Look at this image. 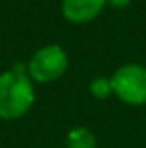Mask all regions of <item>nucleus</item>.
Segmentation results:
<instances>
[{"label": "nucleus", "instance_id": "nucleus-4", "mask_svg": "<svg viewBox=\"0 0 146 148\" xmlns=\"http://www.w3.org/2000/svg\"><path fill=\"white\" fill-rule=\"evenodd\" d=\"M107 0H62V15L73 25H86L101 15Z\"/></svg>", "mask_w": 146, "mask_h": 148}, {"label": "nucleus", "instance_id": "nucleus-7", "mask_svg": "<svg viewBox=\"0 0 146 148\" xmlns=\"http://www.w3.org/2000/svg\"><path fill=\"white\" fill-rule=\"evenodd\" d=\"M131 4V0H107V6L114 8V10H124Z\"/></svg>", "mask_w": 146, "mask_h": 148}, {"label": "nucleus", "instance_id": "nucleus-6", "mask_svg": "<svg viewBox=\"0 0 146 148\" xmlns=\"http://www.w3.org/2000/svg\"><path fill=\"white\" fill-rule=\"evenodd\" d=\"M90 94L98 99H107L109 96H113V84H111V77L98 75L90 81Z\"/></svg>", "mask_w": 146, "mask_h": 148}, {"label": "nucleus", "instance_id": "nucleus-5", "mask_svg": "<svg viewBox=\"0 0 146 148\" xmlns=\"http://www.w3.org/2000/svg\"><path fill=\"white\" fill-rule=\"evenodd\" d=\"M98 141L92 130L84 126H77L68 131L66 135V148H96Z\"/></svg>", "mask_w": 146, "mask_h": 148}, {"label": "nucleus", "instance_id": "nucleus-2", "mask_svg": "<svg viewBox=\"0 0 146 148\" xmlns=\"http://www.w3.org/2000/svg\"><path fill=\"white\" fill-rule=\"evenodd\" d=\"M68 66H70L68 53L60 45L51 43L43 45L32 54V58L26 64V73L34 83L47 84L58 81L68 71Z\"/></svg>", "mask_w": 146, "mask_h": 148}, {"label": "nucleus", "instance_id": "nucleus-1", "mask_svg": "<svg viewBox=\"0 0 146 148\" xmlns=\"http://www.w3.org/2000/svg\"><path fill=\"white\" fill-rule=\"evenodd\" d=\"M36 101L34 81L26 66L17 64L0 73V120H17L32 109Z\"/></svg>", "mask_w": 146, "mask_h": 148}, {"label": "nucleus", "instance_id": "nucleus-3", "mask_svg": "<svg viewBox=\"0 0 146 148\" xmlns=\"http://www.w3.org/2000/svg\"><path fill=\"white\" fill-rule=\"evenodd\" d=\"M113 94L133 107L146 105V66L124 64L111 75Z\"/></svg>", "mask_w": 146, "mask_h": 148}]
</instances>
